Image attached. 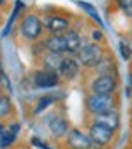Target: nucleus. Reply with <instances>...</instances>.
<instances>
[{
  "instance_id": "1",
  "label": "nucleus",
  "mask_w": 132,
  "mask_h": 149,
  "mask_svg": "<svg viewBox=\"0 0 132 149\" xmlns=\"http://www.w3.org/2000/svg\"><path fill=\"white\" fill-rule=\"evenodd\" d=\"M86 107H88V111H90L92 114L99 116V114H104V112L113 111V107H114V98H113V95H97V93H93V95L88 97Z\"/></svg>"
},
{
  "instance_id": "2",
  "label": "nucleus",
  "mask_w": 132,
  "mask_h": 149,
  "mask_svg": "<svg viewBox=\"0 0 132 149\" xmlns=\"http://www.w3.org/2000/svg\"><path fill=\"white\" fill-rule=\"evenodd\" d=\"M100 56H102V49L97 44L81 46V49L78 51V60L85 67H95L100 61Z\"/></svg>"
},
{
  "instance_id": "3",
  "label": "nucleus",
  "mask_w": 132,
  "mask_h": 149,
  "mask_svg": "<svg viewBox=\"0 0 132 149\" xmlns=\"http://www.w3.org/2000/svg\"><path fill=\"white\" fill-rule=\"evenodd\" d=\"M113 133H114V130H111L109 126L100 125V123H93L90 126V132H88V135L93 140V144H99V146L109 144L111 139H113Z\"/></svg>"
},
{
  "instance_id": "4",
  "label": "nucleus",
  "mask_w": 132,
  "mask_h": 149,
  "mask_svg": "<svg viewBox=\"0 0 132 149\" xmlns=\"http://www.w3.org/2000/svg\"><path fill=\"white\" fill-rule=\"evenodd\" d=\"M92 90L97 95H111L116 90V79L113 76H109V74H102V76H99L93 81Z\"/></svg>"
},
{
  "instance_id": "5",
  "label": "nucleus",
  "mask_w": 132,
  "mask_h": 149,
  "mask_svg": "<svg viewBox=\"0 0 132 149\" xmlns=\"http://www.w3.org/2000/svg\"><path fill=\"white\" fill-rule=\"evenodd\" d=\"M21 32H23V35H25L27 39H30V40L37 39V37L41 35V32H42V23H41V19H39L37 16H34V14H28V16L23 19V23H21Z\"/></svg>"
},
{
  "instance_id": "6",
  "label": "nucleus",
  "mask_w": 132,
  "mask_h": 149,
  "mask_svg": "<svg viewBox=\"0 0 132 149\" xmlns=\"http://www.w3.org/2000/svg\"><path fill=\"white\" fill-rule=\"evenodd\" d=\"M67 144L72 149H92L93 140L90 139V135H85L81 130H71L69 137H67Z\"/></svg>"
},
{
  "instance_id": "7",
  "label": "nucleus",
  "mask_w": 132,
  "mask_h": 149,
  "mask_svg": "<svg viewBox=\"0 0 132 149\" xmlns=\"http://www.w3.org/2000/svg\"><path fill=\"white\" fill-rule=\"evenodd\" d=\"M34 83L41 88H51L58 84V77H56L55 70H41L34 76Z\"/></svg>"
},
{
  "instance_id": "8",
  "label": "nucleus",
  "mask_w": 132,
  "mask_h": 149,
  "mask_svg": "<svg viewBox=\"0 0 132 149\" xmlns=\"http://www.w3.org/2000/svg\"><path fill=\"white\" fill-rule=\"evenodd\" d=\"M63 42H65V53L74 54L81 49V37L78 35V32H67L63 35Z\"/></svg>"
},
{
  "instance_id": "9",
  "label": "nucleus",
  "mask_w": 132,
  "mask_h": 149,
  "mask_svg": "<svg viewBox=\"0 0 132 149\" xmlns=\"http://www.w3.org/2000/svg\"><path fill=\"white\" fill-rule=\"evenodd\" d=\"M60 72H62V76L63 77H67V79H72L78 76V72H79V65L74 58H63L62 65H60Z\"/></svg>"
},
{
  "instance_id": "10",
  "label": "nucleus",
  "mask_w": 132,
  "mask_h": 149,
  "mask_svg": "<svg viewBox=\"0 0 132 149\" xmlns=\"http://www.w3.org/2000/svg\"><path fill=\"white\" fill-rule=\"evenodd\" d=\"M95 123H100V125L109 126L111 130H116L120 126V116H118V112L109 111V112H104V114L95 116Z\"/></svg>"
},
{
  "instance_id": "11",
  "label": "nucleus",
  "mask_w": 132,
  "mask_h": 149,
  "mask_svg": "<svg viewBox=\"0 0 132 149\" xmlns=\"http://www.w3.org/2000/svg\"><path fill=\"white\" fill-rule=\"evenodd\" d=\"M48 126H49L51 133H53V135H56V137H62V135H65V133H67V130H69V125H67V121H65L63 118H60V116H55V118H51V119H49V123H48Z\"/></svg>"
},
{
  "instance_id": "12",
  "label": "nucleus",
  "mask_w": 132,
  "mask_h": 149,
  "mask_svg": "<svg viewBox=\"0 0 132 149\" xmlns=\"http://www.w3.org/2000/svg\"><path fill=\"white\" fill-rule=\"evenodd\" d=\"M46 26H48L53 33H60V32H65V30H67L69 21L65 19V18H62V16H53V18L48 19Z\"/></svg>"
},
{
  "instance_id": "13",
  "label": "nucleus",
  "mask_w": 132,
  "mask_h": 149,
  "mask_svg": "<svg viewBox=\"0 0 132 149\" xmlns=\"http://www.w3.org/2000/svg\"><path fill=\"white\" fill-rule=\"evenodd\" d=\"M46 47L49 53H65V42H63V37H49L46 40Z\"/></svg>"
},
{
  "instance_id": "14",
  "label": "nucleus",
  "mask_w": 132,
  "mask_h": 149,
  "mask_svg": "<svg viewBox=\"0 0 132 149\" xmlns=\"http://www.w3.org/2000/svg\"><path fill=\"white\" fill-rule=\"evenodd\" d=\"M62 61H63V58H62V54L60 53H48V56L44 58V63L48 65V68L51 70V68H60V65H62Z\"/></svg>"
},
{
  "instance_id": "15",
  "label": "nucleus",
  "mask_w": 132,
  "mask_h": 149,
  "mask_svg": "<svg viewBox=\"0 0 132 149\" xmlns=\"http://www.w3.org/2000/svg\"><path fill=\"white\" fill-rule=\"evenodd\" d=\"M16 132H18V126H13V130H9L7 133H2V135H0V146H2V147H7L11 142H14Z\"/></svg>"
},
{
  "instance_id": "16",
  "label": "nucleus",
  "mask_w": 132,
  "mask_h": 149,
  "mask_svg": "<svg viewBox=\"0 0 132 149\" xmlns=\"http://www.w3.org/2000/svg\"><path fill=\"white\" fill-rule=\"evenodd\" d=\"M116 4L125 16L132 18V0H116Z\"/></svg>"
},
{
  "instance_id": "17",
  "label": "nucleus",
  "mask_w": 132,
  "mask_h": 149,
  "mask_svg": "<svg viewBox=\"0 0 132 149\" xmlns=\"http://www.w3.org/2000/svg\"><path fill=\"white\" fill-rule=\"evenodd\" d=\"M78 6H79L81 9H85V11H86V13H88V14H90V16H92V18H93V19H95L97 23H99V25H102V19L99 18L97 11H95V9H93V7L90 6V4H86V2H78Z\"/></svg>"
},
{
  "instance_id": "18",
  "label": "nucleus",
  "mask_w": 132,
  "mask_h": 149,
  "mask_svg": "<svg viewBox=\"0 0 132 149\" xmlns=\"http://www.w3.org/2000/svg\"><path fill=\"white\" fill-rule=\"evenodd\" d=\"M9 111H11V102H9V98L0 95V118L7 116V114H9Z\"/></svg>"
},
{
  "instance_id": "19",
  "label": "nucleus",
  "mask_w": 132,
  "mask_h": 149,
  "mask_svg": "<svg viewBox=\"0 0 132 149\" xmlns=\"http://www.w3.org/2000/svg\"><path fill=\"white\" fill-rule=\"evenodd\" d=\"M120 54H121V58L127 61V60H130V56H132V51H130V46L125 42V40H120Z\"/></svg>"
},
{
  "instance_id": "20",
  "label": "nucleus",
  "mask_w": 132,
  "mask_h": 149,
  "mask_svg": "<svg viewBox=\"0 0 132 149\" xmlns=\"http://www.w3.org/2000/svg\"><path fill=\"white\" fill-rule=\"evenodd\" d=\"M49 104H53V98L51 97H44V98H41V102L37 104V109H35V112H42Z\"/></svg>"
},
{
  "instance_id": "21",
  "label": "nucleus",
  "mask_w": 132,
  "mask_h": 149,
  "mask_svg": "<svg viewBox=\"0 0 132 149\" xmlns=\"http://www.w3.org/2000/svg\"><path fill=\"white\" fill-rule=\"evenodd\" d=\"M92 39H93V40H100V39H102V33L93 30V32H92Z\"/></svg>"
},
{
  "instance_id": "22",
  "label": "nucleus",
  "mask_w": 132,
  "mask_h": 149,
  "mask_svg": "<svg viewBox=\"0 0 132 149\" xmlns=\"http://www.w3.org/2000/svg\"><path fill=\"white\" fill-rule=\"evenodd\" d=\"M2 133H4V126H2V125H0V135H2Z\"/></svg>"
},
{
  "instance_id": "23",
  "label": "nucleus",
  "mask_w": 132,
  "mask_h": 149,
  "mask_svg": "<svg viewBox=\"0 0 132 149\" xmlns=\"http://www.w3.org/2000/svg\"><path fill=\"white\" fill-rule=\"evenodd\" d=\"M4 2H6V0H0V6H2V4H4Z\"/></svg>"
}]
</instances>
